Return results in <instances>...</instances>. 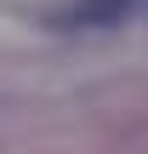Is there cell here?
<instances>
[{"label": "cell", "instance_id": "1", "mask_svg": "<svg viewBox=\"0 0 148 154\" xmlns=\"http://www.w3.org/2000/svg\"><path fill=\"white\" fill-rule=\"evenodd\" d=\"M80 17L86 23H120V17H131V0H80Z\"/></svg>", "mask_w": 148, "mask_h": 154}]
</instances>
